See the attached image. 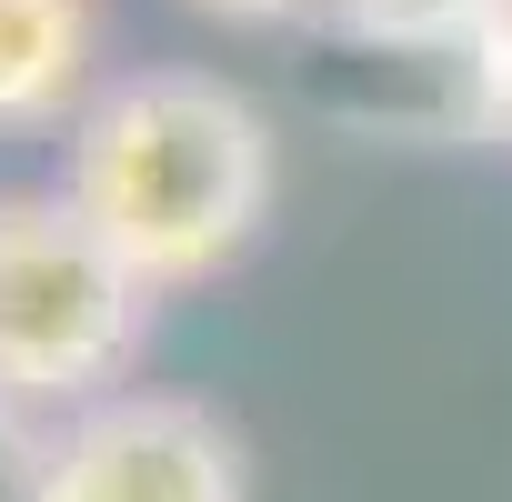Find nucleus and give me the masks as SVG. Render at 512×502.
<instances>
[{
  "instance_id": "obj_7",
  "label": "nucleus",
  "mask_w": 512,
  "mask_h": 502,
  "mask_svg": "<svg viewBox=\"0 0 512 502\" xmlns=\"http://www.w3.org/2000/svg\"><path fill=\"white\" fill-rule=\"evenodd\" d=\"M0 502H31V462H11V442H0Z\"/></svg>"
},
{
  "instance_id": "obj_2",
  "label": "nucleus",
  "mask_w": 512,
  "mask_h": 502,
  "mask_svg": "<svg viewBox=\"0 0 512 502\" xmlns=\"http://www.w3.org/2000/svg\"><path fill=\"white\" fill-rule=\"evenodd\" d=\"M141 332L151 282L71 201H0V402H91Z\"/></svg>"
},
{
  "instance_id": "obj_8",
  "label": "nucleus",
  "mask_w": 512,
  "mask_h": 502,
  "mask_svg": "<svg viewBox=\"0 0 512 502\" xmlns=\"http://www.w3.org/2000/svg\"><path fill=\"white\" fill-rule=\"evenodd\" d=\"M201 11H231V21H272V11H292V0H201Z\"/></svg>"
},
{
  "instance_id": "obj_3",
  "label": "nucleus",
  "mask_w": 512,
  "mask_h": 502,
  "mask_svg": "<svg viewBox=\"0 0 512 502\" xmlns=\"http://www.w3.org/2000/svg\"><path fill=\"white\" fill-rule=\"evenodd\" d=\"M31 502H241V442L171 392H111L31 452Z\"/></svg>"
},
{
  "instance_id": "obj_6",
  "label": "nucleus",
  "mask_w": 512,
  "mask_h": 502,
  "mask_svg": "<svg viewBox=\"0 0 512 502\" xmlns=\"http://www.w3.org/2000/svg\"><path fill=\"white\" fill-rule=\"evenodd\" d=\"M462 121H482V131L512 141V0L462 41Z\"/></svg>"
},
{
  "instance_id": "obj_5",
  "label": "nucleus",
  "mask_w": 512,
  "mask_h": 502,
  "mask_svg": "<svg viewBox=\"0 0 512 502\" xmlns=\"http://www.w3.org/2000/svg\"><path fill=\"white\" fill-rule=\"evenodd\" d=\"M332 11L382 51H462L502 0H332Z\"/></svg>"
},
{
  "instance_id": "obj_4",
  "label": "nucleus",
  "mask_w": 512,
  "mask_h": 502,
  "mask_svg": "<svg viewBox=\"0 0 512 502\" xmlns=\"http://www.w3.org/2000/svg\"><path fill=\"white\" fill-rule=\"evenodd\" d=\"M91 71V0H0V131L61 121Z\"/></svg>"
},
{
  "instance_id": "obj_1",
  "label": "nucleus",
  "mask_w": 512,
  "mask_h": 502,
  "mask_svg": "<svg viewBox=\"0 0 512 502\" xmlns=\"http://www.w3.org/2000/svg\"><path fill=\"white\" fill-rule=\"evenodd\" d=\"M61 201L151 292H171V282L221 272L251 241V221L272 201V131L241 91L201 71H141L81 111Z\"/></svg>"
}]
</instances>
